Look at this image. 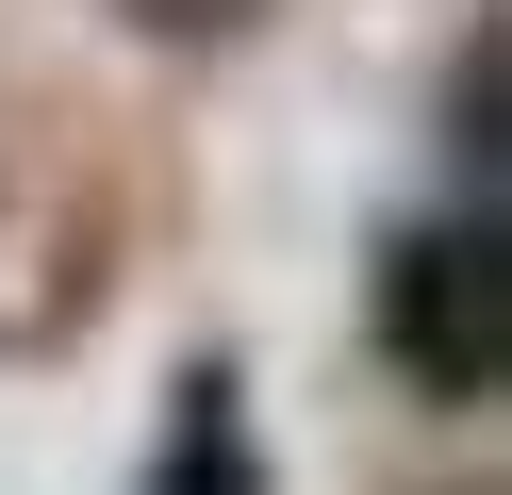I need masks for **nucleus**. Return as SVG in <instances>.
Instances as JSON below:
<instances>
[{
  "label": "nucleus",
  "instance_id": "f257e3e1",
  "mask_svg": "<svg viewBox=\"0 0 512 495\" xmlns=\"http://www.w3.org/2000/svg\"><path fill=\"white\" fill-rule=\"evenodd\" d=\"M380 347L413 363L430 396H496V347H512V281H496V215H446L380 264Z\"/></svg>",
  "mask_w": 512,
  "mask_h": 495
},
{
  "label": "nucleus",
  "instance_id": "f03ea898",
  "mask_svg": "<svg viewBox=\"0 0 512 495\" xmlns=\"http://www.w3.org/2000/svg\"><path fill=\"white\" fill-rule=\"evenodd\" d=\"M149 495H265V462H248V413H232V380H182V413H166V462H149Z\"/></svg>",
  "mask_w": 512,
  "mask_h": 495
},
{
  "label": "nucleus",
  "instance_id": "7ed1b4c3",
  "mask_svg": "<svg viewBox=\"0 0 512 495\" xmlns=\"http://www.w3.org/2000/svg\"><path fill=\"white\" fill-rule=\"evenodd\" d=\"M133 17H149V33H248L265 0H133Z\"/></svg>",
  "mask_w": 512,
  "mask_h": 495
}]
</instances>
